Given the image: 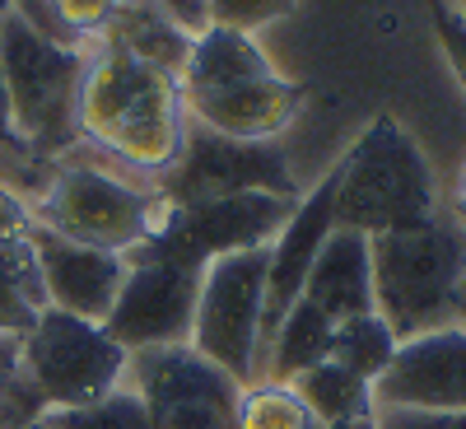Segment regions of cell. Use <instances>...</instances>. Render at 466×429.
Instances as JSON below:
<instances>
[{"mask_svg": "<svg viewBox=\"0 0 466 429\" xmlns=\"http://www.w3.org/2000/svg\"><path fill=\"white\" fill-rule=\"evenodd\" d=\"M294 10V0H210V28H238L252 33L270 19Z\"/></svg>", "mask_w": 466, "mask_h": 429, "instance_id": "cell-25", "label": "cell"}, {"mask_svg": "<svg viewBox=\"0 0 466 429\" xmlns=\"http://www.w3.org/2000/svg\"><path fill=\"white\" fill-rule=\"evenodd\" d=\"M457 15H461V19H466V0H457Z\"/></svg>", "mask_w": 466, "mask_h": 429, "instance_id": "cell-34", "label": "cell"}, {"mask_svg": "<svg viewBox=\"0 0 466 429\" xmlns=\"http://www.w3.org/2000/svg\"><path fill=\"white\" fill-rule=\"evenodd\" d=\"M336 429H378V424H373V415H369V420H350V424H336Z\"/></svg>", "mask_w": 466, "mask_h": 429, "instance_id": "cell-32", "label": "cell"}, {"mask_svg": "<svg viewBox=\"0 0 466 429\" xmlns=\"http://www.w3.org/2000/svg\"><path fill=\"white\" fill-rule=\"evenodd\" d=\"M397 345H401V341L392 336V327H387L378 313L345 318V322H336V332H331V364L360 373L364 383H378L382 369L392 364Z\"/></svg>", "mask_w": 466, "mask_h": 429, "instance_id": "cell-22", "label": "cell"}, {"mask_svg": "<svg viewBox=\"0 0 466 429\" xmlns=\"http://www.w3.org/2000/svg\"><path fill=\"white\" fill-rule=\"evenodd\" d=\"M19 364L52 415L112 397L127 383L131 355L103 332V322H85L47 308L37 327L19 341Z\"/></svg>", "mask_w": 466, "mask_h": 429, "instance_id": "cell-6", "label": "cell"}, {"mask_svg": "<svg viewBox=\"0 0 466 429\" xmlns=\"http://www.w3.org/2000/svg\"><path fill=\"white\" fill-rule=\"evenodd\" d=\"M47 313V290L28 239L0 243V336L24 341Z\"/></svg>", "mask_w": 466, "mask_h": 429, "instance_id": "cell-20", "label": "cell"}, {"mask_svg": "<svg viewBox=\"0 0 466 429\" xmlns=\"http://www.w3.org/2000/svg\"><path fill=\"white\" fill-rule=\"evenodd\" d=\"M378 429H466V411H373Z\"/></svg>", "mask_w": 466, "mask_h": 429, "instance_id": "cell-26", "label": "cell"}, {"mask_svg": "<svg viewBox=\"0 0 466 429\" xmlns=\"http://www.w3.org/2000/svg\"><path fill=\"white\" fill-rule=\"evenodd\" d=\"M33 429H52V424H47V420H43V424H33Z\"/></svg>", "mask_w": 466, "mask_h": 429, "instance_id": "cell-35", "label": "cell"}, {"mask_svg": "<svg viewBox=\"0 0 466 429\" xmlns=\"http://www.w3.org/2000/svg\"><path fill=\"white\" fill-rule=\"evenodd\" d=\"M187 103V122L210 127L228 140H276L303 103V89L285 75H261L238 89L224 94H201V98H182Z\"/></svg>", "mask_w": 466, "mask_h": 429, "instance_id": "cell-15", "label": "cell"}, {"mask_svg": "<svg viewBox=\"0 0 466 429\" xmlns=\"http://www.w3.org/2000/svg\"><path fill=\"white\" fill-rule=\"evenodd\" d=\"M154 191L164 206H201L219 197H243V191H266V197L285 201L303 197L276 140H228L197 122H187L177 164L159 178Z\"/></svg>", "mask_w": 466, "mask_h": 429, "instance_id": "cell-7", "label": "cell"}, {"mask_svg": "<svg viewBox=\"0 0 466 429\" xmlns=\"http://www.w3.org/2000/svg\"><path fill=\"white\" fill-rule=\"evenodd\" d=\"M127 387L140 397L154 429H238L243 383L191 345L136 350L127 364Z\"/></svg>", "mask_w": 466, "mask_h": 429, "instance_id": "cell-9", "label": "cell"}, {"mask_svg": "<svg viewBox=\"0 0 466 429\" xmlns=\"http://www.w3.org/2000/svg\"><path fill=\"white\" fill-rule=\"evenodd\" d=\"M197 294H201L197 266L159 261V257H127V281L103 332L127 355L154 350V345H187L191 318H197Z\"/></svg>", "mask_w": 466, "mask_h": 429, "instance_id": "cell-11", "label": "cell"}, {"mask_svg": "<svg viewBox=\"0 0 466 429\" xmlns=\"http://www.w3.org/2000/svg\"><path fill=\"white\" fill-rule=\"evenodd\" d=\"M52 429H154L140 397L131 393V387L122 383L112 397L94 402V406H80V411H52L47 415Z\"/></svg>", "mask_w": 466, "mask_h": 429, "instance_id": "cell-24", "label": "cell"}, {"mask_svg": "<svg viewBox=\"0 0 466 429\" xmlns=\"http://www.w3.org/2000/svg\"><path fill=\"white\" fill-rule=\"evenodd\" d=\"M98 43L122 47V52L140 56L145 66L168 70V75H177V80H182L187 56H191V43H197V37H191L187 28H177L159 5H116V15H112V24L103 28ZM98 43H94V47H98Z\"/></svg>", "mask_w": 466, "mask_h": 429, "instance_id": "cell-18", "label": "cell"}, {"mask_svg": "<svg viewBox=\"0 0 466 429\" xmlns=\"http://www.w3.org/2000/svg\"><path fill=\"white\" fill-rule=\"evenodd\" d=\"M294 393L308 402V411H313L322 420V429H336V424H350V420H369L373 415V383H364L360 373H350L340 364H318L299 373Z\"/></svg>", "mask_w": 466, "mask_h": 429, "instance_id": "cell-21", "label": "cell"}, {"mask_svg": "<svg viewBox=\"0 0 466 429\" xmlns=\"http://www.w3.org/2000/svg\"><path fill=\"white\" fill-rule=\"evenodd\" d=\"M238 429H322L289 383H248L238 397Z\"/></svg>", "mask_w": 466, "mask_h": 429, "instance_id": "cell-23", "label": "cell"}, {"mask_svg": "<svg viewBox=\"0 0 466 429\" xmlns=\"http://www.w3.org/2000/svg\"><path fill=\"white\" fill-rule=\"evenodd\" d=\"M33 233V210L15 197V191L0 187V243H15Z\"/></svg>", "mask_w": 466, "mask_h": 429, "instance_id": "cell-28", "label": "cell"}, {"mask_svg": "<svg viewBox=\"0 0 466 429\" xmlns=\"http://www.w3.org/2000/svg\"><path fill=\"white\" fill-rule=\"evenodd\" d=\"M303 299L327 313L331 322L364 318L373 313V257L369 239L355 229H331V239L322 243L313 271H308Z\"/></svg>", "mask_w": 466, "mask_h": 429, "instance_id": "cell-16", "label": "cell"}, {"mask_svg": "<svg viewBox=\"0 0 466 429\" xmlns=\"http://www.w3.org/2000/svg\"><path fill=\"white\" fill-rule=\"evenodd\" d=\"M28 243L37 252V271H43L47 308L85 318V322H107L116 294H122V281H127V257L70 243L43 224H33Z\"/></svg>", "mask_w": 466, "mask_h": 429, "instance_id": "cell-14", "label": "cell"}, {"mask_svg": "<svg viewBox=\"0 0 466 429\" xmlns=\"http://www.w3.org/2000/svg\"><path fill=\"white\" fill-rule=\"evenodd\" d=\"M430 10H434V28H439V43L452 61V70L461 75V85H466V19L457 10H448L443 0H430Z\"/></svg>", "mask_w": 466, "mask_h": 429, "instance_id": "cell-27", "label": "cell"}, {"mask_svg": "<svg viewBox=\"0 0 466 429\" xmlns=\"http://www.w3.org/2000/svg\"><path fill=\"white\" fill-rule=\"evenodd\" d=\"M336 229V169L313 187L303 191V201L294 206V215L285 220V229L270 243V261H266V299H261V336H257V373L261 360L270 350V336L285 322V313L303 299L308 271H313L322 243L331 239Z\"/></svg>", "mask_w": 466, "mask_h": 429, "instance_id": "cell-13", "label": "cell"}, {"mask_svg": "<svg viewBox=\"0 0 466 429\" xmlns=\"http://www.w3.org/2000/svg\"><path fill=\"white\" fill-rule=\"evenodd\" d=\"M331 332H336V322L327 313H318L308 299H299L285 313V322L276 327V336H270L257 383H294L299 373L327 364L331 360Z\"/></svg>", "mask_w": 466, "mask_h": 429, "instance_id": "cell-19", "label": "cell"}, {"mask_svg": "<svg viewBox=\"0 0 466 429\" xmlns=\"http://www.w3.org/2000/svg\"><path fill=\"white\" fill-rule=\"evenodd\" d=\"M15 15V0H0V28H5V19Z\"/></svg>", "mask_w": 466, "mask_h": 429, "instance_id": "cell-33", "label": "cell"}, {"mask_svg": "<svg viewBox=\"0 0 466 429\" xmlns=\"http://www.w3.org/2000/svg\"><path fill=\"white\" fill-rule=\"evenodd\" d=\"M80 145H98L116 164L140 173H168L187 140V103L177 75L154 70L122 47H89L80 103H75Z\"/></svg>", "mask_w": 466, "mask_h": 429, "instance_id": "cell-1", "label": "cell"}, {"mask_svg": "<svg viewBox=\"0 0 466 429\" xmlns=\"http://www.w3.org/2000/svg\"><path fill=\"white\" fill-rule=\"evenodd\" d=\"M261 75H276V66L266 61V52L252 43V33L238 28H206L191 43L187 70H182V98H201V94H224L238 89Z\"/></svg>", "mask_w": 466, "mask_h": 429, "instance_id": "cell-17", "label": "cell"}, {"mask_svg": "<svg viewBox=\"0 0 466 429\" xmlns=\"http://www.w3.org/2000/svg\"><path fill=\"white\" fill-rule=\"evenodd\" d=\"M457 210H461L457 220L466 224V164H461V178H457Z\"/></svg>", "mask_w": 466, "mask_h": 429, "instance_id": "cell-31", "label": "cell"}, {"mask_svg": "<svg viewBox=\"0 0 466 429\" xmlns=\"http://www.w3.org/2000/svg\"><path fill=\"white\" fill-rule=\"evenodd\" d=\"M373 257V313L397 341L452 327V290L466 266V224L439 215L410 233L369 239Z\"/></svg>", "mask_w": 466, "mask_h": 429, "instance_id": "cell-3", "label": "cell"}, {"mask_svg": "<svg viewBox=\"0 0 466 429\" xmlns=\"http://www.w3.org/2000/svg\"><path fill=\"white\" fill-rule=\"evenodd\" d=\"M299 201L266 197V191H243V197H219V201H201V206H168L159 233L149 243H140L131 257H159V261H182V266L206 271V261H215V257L270 248Z\"/></svg>", "mask_w": 466, "mask_h": 429, "instance_id": "cell-10", "label": "cell"}, {"mask_svg": "<svg viewBox=\"0 0 466 429\" xmlns=\"http://www.w3.org/2000/svg\"><path fill=\"white\" fill-rule=\"evenodd\" d=\"M439 215L443 210L430 159L392 117H378L336 164V229L378 239V233L424 229Z\"/></svg>", "mask_w": 466, "mask_h": 429, "instance_id": "cell-2", "label": "cell"}, {"mask_svg": "<svg viewBox=\"0 0 466 429\" xmlns=\"http://www.w3.org/2000/svg\"><path fill=\"white\" fill-rule=\"evenodd\" d=\"M0 145L5 149H24V140L15 136V117H10V89H5V70H0ZM28 154V149H24Z\"/></svg>", "mask_w": 466, "mask_h": 429, "instance_id": "cell-29", "label": "cell"}, {"mask_svg": "<svg viewBox=\"0 0 466 429\" xmlns=\"http://www.w3.org/2000/svg\"><path fill=\"white\" fill-rule=\"evenodd\" d=\"M373 411H466V332L439 327L401 341L373 383Z\"/></svg>", "mask_w": 466, "mask_h": 429, "instance_id": "cell-12", "label": "cell"}, {"mask_svg": "<svg viewBox=\"0 0 466 429\" xmlns=\"http://www.w3.org/2000/svg\"><path fill=\"white\" fill-rule=\"evenodd\" d=\"M159 191H145L136 182H122L94 164H56L47 191L33 201V224L85 248H103L116 257H131L140 243H149L164 224Z\"/></svg>", "mask_w": 466, "mask_h": 429, "instance_id": "cell-5", "label": "cell"}, {"mask_svg": "<svg viewBox=\"0 0 466 429\" xmlns=\"http://www.w3.org/2000/svg\"><path fill=\"white\" fill-rule=\"evenodd\" d=\"M266 261L270 248L228 252L206 261L197 318H191V350L219 364L243 387L257 383V336H261V299H266Z\"/></svg>", "mask_w": 466, "mask_h": 429, "instance_id": "cell-8", "label": "cell"}, {"mask_svg": "<svg viewBox=\"0 0 466 429\" xmlns=\"http://www.w3.org/2000/svg\"><path fill=\"white\" fill-rule=\"evenodd\" d=\"M452 327H461V332H466V266H461L457 290H452Z\"/></svg>", "mask_w": 466, "mask_h": 429, "instance_id": "cell-30", "label": "cell"}, {"mask_svg": "<svg viewBox=\"0 0 466 429\" xmlns=\"http://www.w3.org/2000/svg\"><path fill=\"white\" fill-rule=\"evenodd\" d=\"M89 52L61 47L37 28H28L19 15L0 28V70H5L10 89V117L15 136L24 149L43 164H56L80 145L75 127V103H80V80H85Z\"/></svg>", "mask_w": 466, "mask_h": 429, "instance_id": "cell-4", "label": "cell"}]
</instances>
